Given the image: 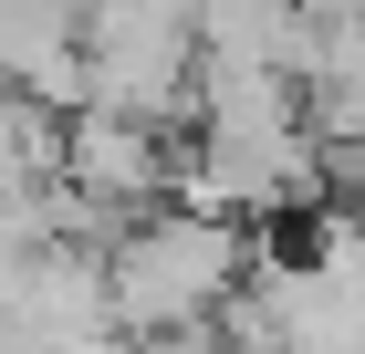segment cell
<instances>
[{"mask_svg": "<svg viewBox=\"0 0 365 354\" xmlns=\"http://www.w3.org/2000/svg\"><path fill=\"white\" fill-rule=\"evenodd\" d=\"M105 302L115 333H178V323H220L240 281H251V240L230 209H198V198H157V209L115 219L105 229Z\"/></svg>", "mask_w": 365, "mask_h": 354, "instance_id": "cell-1", "label": "cell"}]
</instances>
